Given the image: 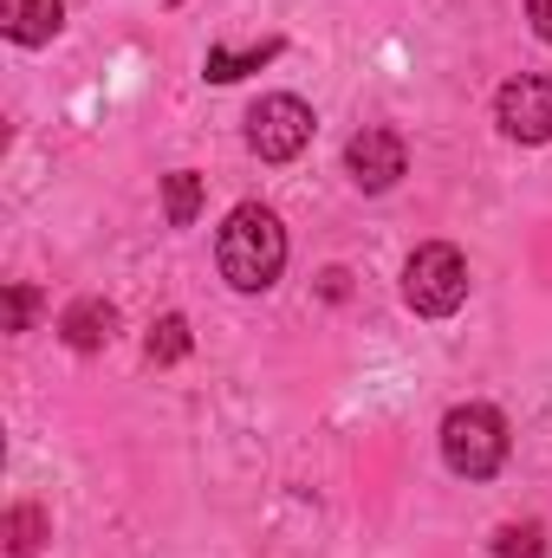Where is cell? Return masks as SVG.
Masks as SVG:
<instances>
[{"instance_id":"1","label":"cell","mask_w":552,"mask_h":558,"mask_svg":"<svg viewBox=\"0 0 552 558\" xmlns=\"http://www.w3.org/2000/svg\"><path fill=\"white\" fill-rule=\"evenodd\" d=\"M215 260H221V279L235 292H267L279 279V267H286V228H279V215L261 208V202H241L221 221V234H215Z\"/></svg>"},{"instance_id":"2","label":"cell","mask_w":552,"mask_h":558,"mask_svg":"<svg viewBox=\"0 0 552 558\" xmlns=\"http://www.w3.org/2000/svg\"><path fill=\"white\" fill-rule=\"evenodd\" d=\"M442 461H448L461 481L501 474V461H507V422H501V410H488V403L448 410V416H442Z\"/></svg>"},{"instance_id":"3","label":"cell","mask_w":552,"mask_h":558,"mask_svg":"<svg viewBox=\"0 0 552 558\" xmlns=\"http://www.w3.org/2000/svg\"><path fill=\"white\" fill-rule=\"evenodd\" d=\"M404 299H410L422 318H448V312H461V299H468V260H461L448 241L416 247L410 267H404Z\"/></svg>"},{"instance_id":"4","label":"cell","mask_w":552,"mask_h":558,"mask_svg":"<svg viewBox=\"0 0 552 558\" xmlns=\"http://www.w3.org/2000/svg\"><path fill=\"white\" fill-rule=\"evenodd\" d=\"M312 143V105H299L292 92H274L248 111V149L261 162H292Z\"/></svg>"},{"instance_id":"5","label":"cell","mask_w":552,"mask_h":558,"mask_svg":"<svg viewBox=\"0 0 552 558\" xmlns=\"http://www.w3.org/2000/svg\"><path fill=\"white\" fill-rule=\"evenodd\" d=\"M494 124L514 143H552V78H540V72L507 78L494 98Z\"/></svg>"},{"instance_id":"6","label":"cell","mask_w":552,"mask_h":558,"mask_svg":"<svg viewBox=\"0 0 552 558\" xmlns=\"http://www.w3.org/2000/svg\"><path fill=\"white\" fill-rule=\"evenodd\" d=\"M345 169H351V182H358V189L384 195V189H397V175L410 169V149H404V137H397V131L364 124L358 137L345 143Z\"/></svg>"},{"instance_id":"7","label":"cell","mask_w":552,"mask_h":558,"mask_svg":"<svg viewBox=\"0 0 552 558\" xmlns=\"http://www.w3.org/2000/svg\"><path fill=\"white\" fill-rule=\"evenodd\" d=\"M65 26V0H0V33L13 46H46Z\"/></svg>"},{"instance_id":"8","label":"cell","mask_w":552,"mask_h":558,"mask_svg":"<svg viewBox=\"0 0 552 558\" xmlns=\"http://www.w3.org/2000/svg\"><path fill=\"white\" fill-rule=\"evenodd\" d=\"M59 338H65L72 351H105V344L118 338V305H111V299H79V305H65Z\"/></svg>"},{"instance_id":"9","label":"cell","mask_w":552,"mask_h":558,"mask_svg":"<svg viewBox=\"0 0 552 558\" xmlns=\"http://www.w3.org/2000/svg\"><path fill=\"white\" fill-rule=\"evenodd\" d=\"M267 59H279V39H261L254 52H228V46H208V65H202V72H208L215 85H235V78H248V72H261Z\"/></svg>"},{"instance_id":"10","label":"cell","mask_w":552,"mask_h":558,"mask_svg":"<svg viewBox=\"0 0 552 558\" xmlns=\"http://www.w3.org/2000/svg\"><path fill=\"white\" fill-rule=\"evenodd\" d=\"M163 208H169V228H189L195 208H202V175H195V169H176V175L163 182Z\"/></svg>"},{"instance_id":"11","label":"cell","mask_w":552,"mask_h":558,"mask_svg":"<svg viewBox=\"0 0 552 558\" xmlns=\"http://www.w3.org/2000/svg\"><path fill=\"white\" fill-rule=\"evenodd\" d=\"M176 357H189V318L182 312L156 318V331H149V364H176Z\"/></svg>"},{"instance_id":"12","label":"cell","mask_w":552,"mask_h":558,"mask_svg":"<svg viewBox=\"0 0 552 558\" xmlns=\"http://www.w3.org/2000/svg\"><path fill=\"white\" fill-rule=\"evenodd\" d=\"M39 539H46V513L39 507H13L7 513V546H13V558H33Z\"/></svg>"},{"instance_id":"13","label":"cell","mask_w":552,"mask_h":558,"mask_svg":"<svg viewBox=\"0 0 552 558\" xmlns=\"http://www.w3.org/2000/svg\"><path fill=\"white\" fill-rule=\"evenodd\" d=\"M540 546H547V539H540V526H533V520H527V526H501V533H494V558H540Z\"/></svg>"},{"instance_id":"14","label":"cell","mask_w":552,"mask_h":558,"mask_svg":"<svg viewBox=\"0 0 552 558\" xmlns=\"http://www.w3.org/2000/svg\"><path fill=\"white\" fill-rule=\"evenodd\" d=\"M33 312H39V292L33 286H7V331H26Z\"/></svg>"},{"instance_id":"15","label":"cell","mask_w":552,"mask_h":558,"mask_svg":"<svg viewBox=\"0 0 552 558\" xmlns=\"http://www.w3.org/2000/svg\"><path fill=\"white\" fill-rule=\"evenodd\" d=\"M527 20H533V33L552 46V0H527Z\"/></svg>"}]
</instances>
